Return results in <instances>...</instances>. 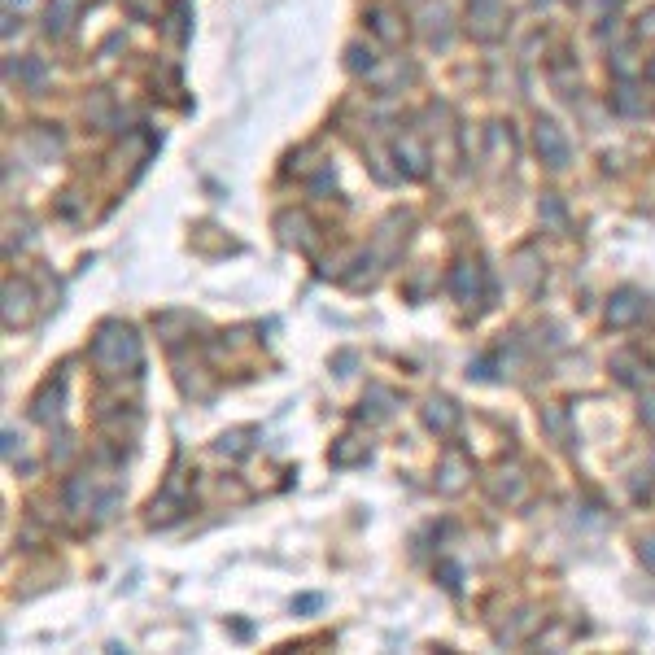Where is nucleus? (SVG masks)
<instances>
[{"label": "nucleus", "instance_id": "7ed1b4c3", "mask_svg": "<svg viewBox=\"0 0 655 655\" xmlns=\"http://www.w3.org/2000/svg\"><path fill=\"white\" fill-rule=\"evenodd\" d=\"M503 22H507L503 0H472L468 5V27H472L476 40H498V35H503Z\"/></svg>", "mask_w": 655, "mask_h": 655}, {"label": "nucleus", "instance_id": "0eeeda50", "mask_svg": "<svg viewBox=\"0 0 655 655\" xmlns=\"http://www.w3.org/2000/svg\"><path fill=\"white\" fill-rule=\"evenodd\" d=\"M455 297L459 302H476V297H481V267H472V262H463V267H455Z\"/></svg>", "mask_w": 655, "mask_h": 655}, {"label": "nucleus", "instance_id": "6e6552de", "mask_svg": "<svg viewBox=\"0 0 655 655\" xmlns=\"http://www.w3.org/2000/svg\"><path fill=\"white\" fill-rule=\"evenodd\" d=\"M393 153H398V166H407V175H424V149L415 136H402L393 145Z\"/></svg>", "mask_w": 655, "mask_h": 655}, {"label": "nucleus", "instance_id": "f03ea898", "mask_svg": "<svg viewBox=\"0 0 655 655\" xmlns=\"http://www.w3.org/2000/svg\"><path fill=\"white\" fill-rule=\"evenodd\" d=\"M533 145H538V158L546 166H555V171H564L568 166V136H564V127H559L555 118H538V127H533Z\"/></svg>", "mask_w": 655, "mask_h": 655}, {"label": "nucleus", "instance_id": "ddd939ff", "mask_svg": "<svg viewBox=\"0 0 655 655\" xmlns=\"http://www.w3.org/2000/svg\"><path fill=\"white\" fill-rule=\"evenodd\" d=\"M642 564H647L651 573H655V533H651L647 542H642Z\"/></svg>", "mask_w": 655, "mask_h": 655}, {"label": "nucleus", "instance_id": "9b49d317", "mask_svg": "<svg viewBox=\"0 0 655 655\" xmlns=\"http://www.w3.org/2000/svg\"><path fill=\"white\" fill-rule=\"evenodd\" d=\"M363 455H367V442L354 446V437H345V442L332 450V463H354V459H363Z\"/></svg>", "mask_w": 655, "mask_h": 655}, {"label": "nucleus", "instance_id": "20e7f679", "mask_svg": "<svg viewBox=\"0 0 655 655\" xmlns=\"http://www.w3.org/2000/svg\"><path fill=\"white\" fill-rule=\"evenodd\" d=\"M79 9H83V0H49V14H44V31H49L53 40L70 35V27L79 22Z\"/></svg>", "mask_w": 655, "mask_h": 655}, {"label": "nucleus", "instance_id": "4468645a", "mask_svg": "<svg viewBox=\"0 0 655 655\" xmlns=\"http://www.w3.org/2000/svg\"><path fill=\"white\" fill-rule=\"evenodd\" d=\"M647 79H655V57H651V62H647Z\"/></svg>", "mask_w": 655, "mask_h": 655}, {"label": "nucleus", "instance_id": "f257e3e1", "mask_svg": "<svg viewBox=\"0 0 655 655\" xmlns=\"http://www.w3.org/2000/svg\"><path fill=\"white\" fill-rule=\"evenodd\" d=\"M92 363H97L105 376L131 372V367H140V337L123 324L101 328V337L92 341Z\"/></svg>", "mask_w": 655, "mask_h": 655}, {"label": "nucleus", "instance_id": "f8f14e48", "mask_svg": "<svg viewBox=\"0 0 655 655\" xmlns=\"http://www.w3.org/2000/svg\"><path fill=\"white\" fill-rule=\"evenodd\" d=\"M638 35L642 40H655V9H647V14L638 18Z\"/></svg>", "mask_w": 655, "mask_h": 655}, {"label": "nucleus", "instance_id": "9d476101", "mask_svg": "<svg viewBox=\"0 0 655 655\" xmlns=\"http://www.w3.org/2000/svg\"><path fill=\"white\" fill-rule=\"evenodd\" d=\"M463 485V459L459 455H446V468H442V490L446 494H459Z\"/></svg>", "mask_w": 655, "mask_h": 655}, {"label": "nucleus", "instance_id": "1a4fd4ad", "mask_svg": "<svg viewBox=\"0 0 655 655\" xmlns=\"http://www.w3.org/2000/svg\"><path fill=\"white\" fill-rule=\"evenodd\" d=\"M372 31H376L385 44H398V40H402V27H398V18H393L389 9H372Z\"/></svg>", "mask_w": 655, "mask_h": 655}, {"label": "nucleus", "instance_id": "2eb2a0df", "mask_svg": "<svg viewBox=\"0 0 655 655\" xmlns=\"http://www.w3.org/2000/svg\"><path fill=\"white\" fill-rule=\"evenodd\" d=\"M5 5H14V0H5ZM18 5H22V0H18Z\"/></svg>", "mask_w": 655, "mask_h": 655}, {"label": "nucleus", "instance_id": "423d86ee", "mask_svg": "<svg viewBox=\"0 0 655 655\" xmlns=\"http://www.w3.org/2000/svg\"><path fill=\"white\" fill-rule=\"evenodd\" d=\"M424 424L433 428V433H455V424H459V411H455V402H446V398H433L424 407Z\"/></svg>", "mask_w": 655, "mask_h": 655}, {"label": "nucleus", "instance_id": "39448f33", "mask_svg": "<svg viewBox=\"0 0 655 655\" xmlns=\"http://www.w3.org/2000/svg\"><path fill=\"white\" fill-rule=\"evenodd\" d=\"M638 315H642V302H638L634 289H621L612 297V306H607V324H612V328H629Z\"/></svg>", "mask_w": 655, "mask_h": 655}]
</instances>
